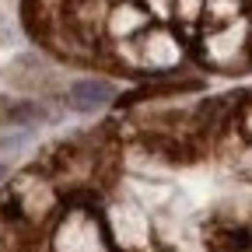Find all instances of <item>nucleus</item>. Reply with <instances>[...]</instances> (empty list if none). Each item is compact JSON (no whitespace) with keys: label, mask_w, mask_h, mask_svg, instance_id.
I'll use <instances>...</instances> for the list:
<instances>
[{"label":"nucleus","mask_w":252,"mask_h":252,"mask_svg":"<svg viewBox=\"0 0 252 252\" xmlns=\"http://www.w3.org/2000/svg\"><path fill=\"white\" fill-rule=\"evenodd\" d=\"M116 91L105 84V81H77L67 88V105L74 112H94V109H105L112 105Z\"/></svg>","instance_id":"f257e3e1"},{"label":"nucleus","mask_w":252,"mask_h":252,"mask_svg":"<svg viewBox=\"0 0 252 252\" xmlns=\"http://www.w3.org/2000/svg\"><path fill=\"white\" fill-rule=\"evenodd\" d=\"M42 119V105L28 102V98H7L0 94V126H25Z\"/></svg>","instance_id":"f03ea898"}]
</instances>
